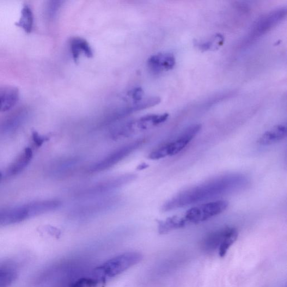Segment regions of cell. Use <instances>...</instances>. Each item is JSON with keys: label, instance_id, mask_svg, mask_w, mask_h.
<instances>
[{"label": "cell", "instance_id": "obj_1", "mask_svg": "<svg viewBox=\"0 0 287 287\" xmlns=\"http://www.w3.org/2000/svg\"><path fill=\"white\" fill-rule=\"evenodd\" d=\"M247 183L245 177L242 175H232L221 177L176 195L164 205L163 210L168 212L219 197L223 194L233 193L245 186Z\"/></svg>", "mask_w": 287, "mask_h": 287}, {"label": "cell", "instance_id": "obj_11", "mask_svg": "<svg viewBox=\"0 0 287 287\" xmlns=\"http://www.w3.org/2000/svg\"><path fill=\"white\" fill-rule=\"evenodd\" d=\"M175 64L174 55L170 53H160L152 55L148 60L149 68L155 74L173 69Z\"/></svg>", "mask_w": 287, "mask_h": 287}, {"label": "cell", "instance_id": "obj_26", "mask_svg": "<svg viewBox=\"0 0 287 287\" xmlns=\"http://www.w3.org/2000/svg\"><path fill=\"white\" fill-rule=\"evenodd\" d=\"M60 2H51L48 4L47 13L49 17H53L56 15L57 11L60 7Z\"/></svg>", "mask_w": 287, "mask_h": 287}, {"label": "cell", "instance_id": "obj_14", "mask_svg": "<svg viewBox=\"0 0 287 287\" xmlns=\"http://www.w3.org/2000/svg\"><path fill=\"white\" fill-rule=\"evenodd\" d=\"M19 99L17 89L11 87L0 88V112H7L13 108Z\"/></svg>", "mask_w": 287, "mask_h": 287}, {"label": "cell", "instance_id": "obj_16", "mask_svg": "<svg viewBox=\"0 0 287 287\" xmlns=\"http://www.w3.org/2000/svg\"><path fill=\"white\" fill-rule=\"evenodd\" d=\"M287 129L285 125L274 126L270 130L265 132L258 140L261 145H269L277 143L286 136Z\"/></svg>", "mask_w": 287, "mask_h": 287}, {"label": "cell", "instance_id": "obj_21", "mask_svg": "<svg viewBox=\"0 0 287 287\" xmlns=\"http://www.w3.org/2000/svg\"><path fill=\"white\" fill-rule=\"evenodd\" d=\"M161 102V99L158 97H150L143 99L141 101L137 102H133L132 105L127 108L124 114H129L133 112L140 111L146 108H148L155 106Z\"/></svg>", "mask_w": 287, "mask_h": 287}, {"label": "cell", "instance_id": "obj_4", "mask_svg": "<svg viewBox=\"0 0 287 287\" xmlns=\"http://www.w3.org/2000/svg\"><path fill=\"white\" fill-rule=\"evenodd\" d=\"M136 175L133 174H126L103 181L95 183V184L85 187L76 194V196L82 199H92L101 195L117 190L135 180Z\"/></svg>", "mask_w": 287, "mask_h": 287}, {"label": "cell", "instance_id": "obj_10", "mask_svg": "<svg viewBox=\"0 0 287 287\" xmlns=\"http://www.w3.org/2000/svg\"><path fill=\"white\" fill-rule=\"evenodd\" d=\"M29 112L27 108H21L0 122V133H8L17 130L27 121Z\"/></svg>", "mask_w": 287, "mask_h": 287}, {"label": "cell", "instance_id": "obj_20", "mask_svg": "<svg viewBox=\"0 0 287 287\" xmlns=\"http://www.w3.org/2000/svg\"><path fill=\"white\" fill-rule=\"evenodd\" d=\"M238 231L235 228L227 227L223 239L219 246V255L223 258L227 254L228 249L236 242L238 237Z\"/></svg>", "mask_w": 287, "mask_h": 287}, {"label": "cell", "instance_id": "obj_19", "mask_svg": "<svg viewBox=\"0 0 287 287\" xmlns=\"http://www.w3.org/2000/svg\"><path fill=\"white\" fill-rule=\"evenodd\" d=\"M16 26L27 33H31L34 26V16L31 8L28 5L23 6L21 16Z\"/></svg>", "mask_w": 287, "mask_h": 287}, {"label": "cell", "instance_id": "obj_23", "mask_svg": "<svg viewBox=\"0 0 287 287\" xmlns=\"http://www.w3.org/2000/svg\"><path fill=\"white\" fill-rule=\"evenodd\" d=\"M101 282V281L95 277L82 278L76 280L71 287H97Z\"/></svg>", "mask_w": 287, "mask_h": 287}, {"label": "cell", "instance_id": "obj_5", "mask_svg": "<svg viewBox=\"0 0 287 287\" xmlns=\"http://www.w3.org/2000/svg\"><path fill=\"white\" fill-rule=\"evenodd\" d=\"M144 142V139H138L135 141L120 146L102 160L91 165L89 167V172L91 173L103 172L113 167L140 148Z\"/></svg>", "mask_w": 287, "mask_h": 287}, {"label": "cell", "instance_id": "obj_2", "mask_svg": "<svg viewBox=\"0 0 287 287\" xmlns=\"http://www.w3.org/2000/svg\"><path fill=\"white\" fill-rule=\"evenodd\" d=\"M141 260L142 255L138 253H127L119 255L97 267L94 277L103 282L106 278H112L123 273Z\"/></svg>", "mask_w": 287, "mask_h": 287}, {"label": "cell", "instance_id": "obj_9", "mask_svg": "<svg viewBox=\"0 0 287 287\" xmlns=\"http://www.w3.org/2000/svg\"><path fill=\"white\" fill-rule=\"evenodd\" d=\"M286 15L285 8H279L270 12L256 22L254 32L256 34H264L282 21Z\"/></svg>", "mask_w": 287, "mask_h": 287}, {"label": "cell", "instance_id": "obj_15", "mask_svg": "<svg viewBox=\"0 0 287 287\" xmlns=\"http://www.w3.org/2000/svg\"><path fill=\"white\" fill-rule=\"evenodd\" d=\"M70 51L73 59L78 62L80 55L83 53L88 58L93 57V51L89 43L81 37H73L70 41Z\"/></svg>", "mask_w": 287, "mask_h": 287}, {"label": "cell", "instance_id": "obj_13", "mask_svg": "<svg viewBox=\"0 0 287 287\" xmlns=\"http://www.w3.org/2000/svg\"><path fill=\"white\" fill-rule=\"evenodd\" d=\"M33 157V151L31 148H27L18 156L12 162L6 171V176L8 178L20 174L25 169Z\"/></svg>", "mask_w": 287, "mask_h": 287}, {"label": "cell", "instance_id": "obj_7", "mask_svg": "<svg viewBox=\"0 0 287 287\" xmlns=\"http://www.w3.org/2000/svg\"><path fill=\"white\" fill-rule=\"evenodd\" d=\"M168 117V113L145 116L120 128L119 130L113 133V137L120 138L131 136L134 133L148 130L152 127L164 123Z\"/></svg>", "mask_w": 287, "mask_h": 287}, {"label": "cell", "instance_id": "obj_8", "mask_svg": "<svg viewBox=\"0 0 287 287\" xmlns=\"http://www.w3.org/2000/svg\"><path fill=\"white\" fill-rule=\"evenodd\" d=\"M118 200L114 198H105L83 204L72 211V216L78 218L95 216L98 214H101L112 208L118 202Z\"/></svg>", "mask_w": 287, "mask_h": 287}, {"label": "cell", "instance_id": "obj_18", "mask_svg": "<svg viewBox=\"0 0 287 287\" xmlns=\"http://www.w3.org/2000/svg\"><path fill=\"white\" fill-rule=\"evenodd\" d=\"M15 265L12 263L0 264V287H8L17 278Z\"/></svg>", "mask_w": 287, "mask_h": 287}, {"label": "cell", "instance_id": "obj_12", "mask_svg": "<svg viewBox=\"0 0 287 287\" xmlns=\"http://www.w3.org/2000/svg\"><path fill=\"white\" fill-rule=\"evenodd\" d=\"M78 161L75 159H64L52 163L48 167L49 176L55 179H62L70 175L75 168Z\"/></svg>", "mask_w": 287, "mask_h": 287}, {"label": "cell", "instance_id": "obj_25", "mask_svg": "<svg viewBox=\"0 0 287 287\" xmlns=\"http://www.w3.org/2000/svg\"><path fill=\"white\" fill-rule=\"evenodd\" d=\"M144 92L142 88H136L131 90L129 92V95L133 100L134 102H137L144 99Z\"/></svg>", "mask_w": 287, "mask_h": 287}, {"label": "cell", "instance_id": "obj_22", "mask_svg": "<svg viewBox=\"0 0 287 287\" xmlns=\"http://www.w3.org/2000/svg\"><path fill=\"white\" fill-rule=\"evenodd\" d=\"M227 228H225L221 230L212 233L208 237H207L205 240L204 245L206 248H215L219 246L225 235Z\"/></svg>", "mask_w": 287, "mask_h": 287}, {"label": "cell", "instance_id": "obj_6", "mask_svg": "<svg viewBox=\"0 0 287 287\" xmlns=\"http://www.w3.org/2000/svg\"><path fill=\"white\" fill-rule=\"evenodd\" d=\"M228 206L227 201H213L193 207L186 212L184 217L188 223L203 222L222 213Z\"/></svg>", "mask_w": 287, "mask_h": 287}, {"label": "cell", "instance_id": "obj_24", "mask_svg": "<svg viewBox=\"0 0 287 287\" xmlns=\"http://www.w3.org/2000/svg\"><path fill=\"white\" fill-rule=\"evenodd\" d=\"M32 138L34 145L36 148L40 147V146L48 140V137L41 136L37 132L35 131L32 133Z\"/></svg>", "mask_w": 287, "mask_h": 287}, {"label": "cell", "instance_id": "obj_17", "mask_svg": "<svg viewBox=\"0 0 287 287\" xmlns=\"http://www.w3.org/2000/svg\"><path fill=\"white\" fill-rule=\"evenodd\" d=\"M187 223L184 217L175 216L168 218L165 221H159V233L166 234L170 231L184 228Z\"/></svg>", "mask_w": 287, "mask_h": 287}, {"label": "cell", "instance_id": "obj_27", "mask_svg": "<svg viewBox=\"0 0 287 287\" xmlns=\"http://www.w3.org/2000/svg\"><path fill=\"white\" fill-rule=\"evenodd\" d=\"M3 179V175L1 173H0V182H1Z\"/></svg>", "mask_w": 287, "mask_h": 287}, {"label": "cell", "instance_id": "obj_3", "mask_svg": "<svg viewBox=\"0 0 287 287\" xmlns=\"http://www.w3.org/2000/svg\"><path fill=\"white\" fill-rule=\"evenodd\" d=\"M201 129V125L200 124L188 126L175 141L164 144L151 151L149 158L151 160H157L167 156L178 155L197 136Z\"/></svg>", "mask_w": 287, "mask_h": 287}]
</instances>
